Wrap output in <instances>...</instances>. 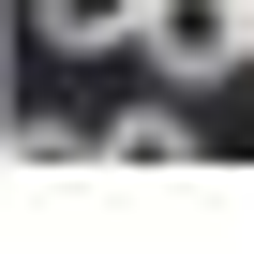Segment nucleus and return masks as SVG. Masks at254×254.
<instances>
[{
    "instance_id": "f257e3e1",
    "label": "nucleus",
    "mask_w": 254,
    "mask_h": 254,
    "mask_svg": "<svg viewBox=\"0 0 254 254\" xmlns=\"http://www.w3.org/2000/svg\"><path fill=\"white\" fill-rule=\"evenodd\" d=\"M135 60L180 75V90L239 75V60H254V0H150V45H135Z\"/></svg>"
},
{
    "instance_id": "f03ea898",
    "label": "nucleus",
    "mask_w": 254,
    "mask_h": 254,
    "mask_svg": "<svg viewBox=\"0 0 254 254\" xmlns=\"http://www.w3.org/2000/svg\"><path fill=\"white\" fill-rule=\"evenodd\" d=\"M30 30L60 60H120V45H150V0H30Z\"/></svg>"
},
{
    "instance_id": "7ed1b4c3",
    "label": "nucleus",
    "mask_w": 254,
    "mask_h": 254,
    "mask_svg": "<svg viewBox=\"0 0 254 254\" xmlns=\"http://www.w3.org/2000/svg\"><path fill=\"white\" fill-rule=\"evenodd\" d=\"M90 165H135V180H165V165H194V120H180V105H120L105 135H90Z\"/></svg>"
}]
</instances>
